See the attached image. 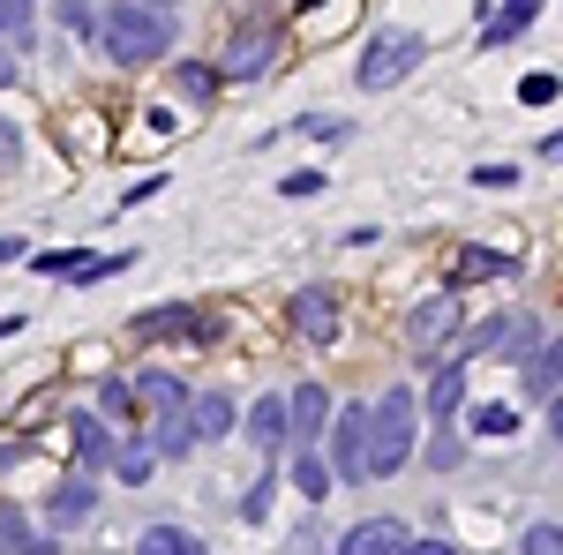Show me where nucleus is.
<instances>
[{
	"instance_id": "obj_36",
	"label": "nucleus",
	"mask_w": 563,
	"mask_h": 555,
	"mask_svg": "<svg viewBox=\"0 0 563 555\" xmlns=\"http://www.w3.org/2000/svg\"><path fill=\"white\" fill-rule=\"evenodd\" d=\"M31 8H38V0H0V38H8V31H23V23H31Z\"/></svg>"
},
{
	"instance_id": "obj_4",
	"label": "nucleus",
	"mask_w": 563,
	"mask_h": 555,
	"mask_svg": "<svg viewBox=\"0 0 563 555\" xmlns=\"http://www.w3.org/2000/svg\"><path fill=\"white\" fill-rule=\"evenodd\" d=\"M459 323H466V286H443V293H429L406 315V345H413L421 360H443V345L459 338Z\"/></svg>"
},
{
	"instance_id": "obj_20",
	"label": "nucleus",
	"mask_w": 563,
	"mask_h": 555,
	"mask_svg": "<svg viewBox=\"0 0 563 555\" xmlns=\"http://www.w3.org/2000/svg\"><path fill=\"white\" fill-rule=\"evenodd\" d=\"M76 466L84 473H98V466H113V458H121V451H113V435H106V421H98V413H76Z\"/></svg>"
},
{
	"instance_id": "obj_3",
	"label": "nucleus",
	"mask_w": 563,
	"mask_h": 555,
	"mask_svg": "<svg viewBox=\"0 0 563 555\" xmlns=\"http://www.w3.org/2000/svg\"><path fill=\"white\" fill-rule=\"evenodd\" d=\"M421 60H429V38H421V31H376V38L361 45V60H353V84L368 90V98H384V90H398Z\"/></svg>"
},
{
	"instance_id": "obj_39",
	"label": "nucleus",
	"mask_w": 563,
	"mask_h": 555,
	"mask_svg": "<svg viewBox=\"0 0 563 555\" xmlns=\"http://www.w3.org/2000/svg\"><path fill=\"white\" fill-rule=\"evenodd\" d=\"M271 488H278V466H271V473L256 480V488H249V503H241V511H249V518H263V503H271Z\"/></svg>"
},
{
	"instance_id": "obj_2",
	"label": "nucleus",
	"mask_w": 563,
	"mask_h": 555,
	"mask_svg": "<svg viewBox=\"0 0 563 555\" xmlns=\"http://www.w3.org/2000/svg\"><path fill=\"white\" fill-rule=\"evenodd\" d=\"M413 443H421V398L398 384V390H384V398L368 406V451H361V473H368V480H390V473L413 458Z\"/></svg>"
},
{
	"instance_id": "obj_16",
	"label": "nucleus",
	"mask_w": 563,
	"mask_h": 555,
	"mask_svg": "<svg viewBox=\"0 0 563 555\" xmlns=\"http://www.w3.org/2000/svg\"><path fill=\"white\" fill-rule=\"evenodd\" d=\"M286 413H294V443L323 435V428H331V390L323 384H294L286 390Z\"/></svg>"
},
{
	"instance_id": "obj_44",
	"label": "nucleus",
	"mask_w": 563,
	"mask_h": 555,
	"mask_svg": "<svg viewBox=\"0 0 563 555\" xmlns=\"http://www.w3.org/2000/svg\"><path fill=\"white\" fill-rule=\"evenodd\" d=\"M0 84H15V60H8V53H0Z\"/></svg>"
},
{
	"instance_id": "obj_46",
	"label": "nucleus",
	"mask_w": 563,
	"mask_h": 555,
	"mask_svg": "<svg viewBox=\"0 0 563 555\" xmlns=\"http://www.w3.org/2000/svg\"><path fill=\"white\" fill-rule=\"evenodd\" d=\"M556 345H563V338H556Z\"/></svg>"
},
{
	"instance_id": "obj_31",
	"label": "nucleus",
	"mask_w": 563,
	"mask_h": 555,
	"mask_svg": "<svg viewBox=\"0 0 563 555\" xmlns=\"http://www.w3.org/2000/svg\"><path fill=\"white\" fill-rule=\"evenodd\" d=\"M519 548H526V555H563V525H526Z\"/></svg>"
},
{
	"instance_id": "obj_37",
	"label": "nucleus",
	"mask_w": 563,
	"mask_h": 555,
	"mask_svg": "<svg viewBox=\"0 0 563 555\" xmlns=\"http://www.w3.org/2000/svg\"><path fill=\"white\" fill-rule=\"evenodd\" d=\"M31 458V435H0V473H15Z\"/></svg>"
},
{
	"instance_id": "obj_25",
	"label": "nucleus",
	"mask_w": 563,
	"mask_h": 555,
	"mask_svg": "<svg viewBox=\"0 0 563 555\" xmlns=\"http://www.w3.org/2000/svg\"><path fill=\"white\" fill-rule=\"evenodd\" d=\"M135 555H203V548H196L180 525H143V533H135Z\"/></svg>"
},
{
	"instance_id": "obj_18",
	"label": "nucleus",
	"mask_w": 563,
	"mask_h": 555,
	"mask_svg": "<svg viewBox=\"0 0 563 555\" xmlns=\"http://www.w3.org/2000/svg\"><path fill=\"white\" fill-rule=\"evenodd\" d=\"M129 390H135V413H174V406H188V384L166 376V368H143Z\"/></svg>"
},
{
	"instance_id": "obj_34",
	"label": "nucleus",
	"mask_w": 563,
	"mask_h": 555,
	"mask_svg": "<svg viewBox=\"0 0 563 555\" xmlns=\"http://www.w3.org/2000/svg\"><path fill=\"white\" fill-rule=\"evenodd\" d=\"M15 166H23V129L0 121V173H15Z\"/></svg>"
},
{
	"instance_id": "obj_41",
	"label": "nucleus",
	"mask_w": 563,
	"mask_h": 555,
	"mask_svg": "<svg viewBox=\"0 0 563 555\" xmlns=\"http://www.w3.org/2000/svg\"><path fill=\"white\" fill-rule=\"evenodd\" d=\"M23 256V241H15V233H0V263H15Z\"/></svg>"
},
{
	"instance_id": "obj_32",
	"label": "nucleus",
	"mask_w": 563,
	"mask_h": 555,
	"mask_svg": "<svg viewBox=\"0 0 563 555\" xmlns=\"http://www.w3.org/2000/svg\"><path fill=\"white\" fill-rule=\"evenodd\" d=\"M556 98H563L556 76H526V84H519V106H556Z\"/></svg>"
},
{
	"instance_id": "obj_5",
	"label": "nucleus",
	"mask_w": 563,
	"mask_h": 555,
	"mask_svg": "<svg viewBox=\"0 0 563 555\" xmlns=\"http://www.w3.org/2000/svg\"><path fill=\"white\" fill-rule=\"evenodd\" d=\"M278 53H286V38H278L271 23L233 31V38H225V53H218V84H256V76H271V68H278Z\"/></svg>"
},
{
	"instance_id": "obj_40",
	"label": "nucleus",
	"mask_w": 563,
	"mask_h": 555,
	"mask_svg": "<svg viewBox=\"0 0 563 555\" xmlns=\"http://www.w3.org/2000/svg\"><path fill=\"white\" fill-rule=\"evenodd\" d=\"M398 555H459V541H406Z\"/></svg>"
},
{
	"instance_id": "obj_10",
	"label": "nucleus",
	"mask_w": 563,
	"mask_h": 555,
	"mask_svg": "<svg viewBox=\"0 0 563 555\" xmlns=\"http://www.w3.org/2000/svg\"><path fill=\"white\" fill-rule=\"evenodd\" d=\"M361 451H368V406H339L331 413V480H368Z\"/></svg>"
},
{
	"instance_id": "obj_8",
	"label": "nucleus",
	"mask_w": 563,
	"mask_h": 555,
	"mask_svg": "<svg viewBox=\"0 0 563 555\" xmlns=\"http://www.w3.org/2000/svg\"><path fill=\"white\" fill-rule=\"evenodd\" d=\"M135 331H143V338H180V345H211V338H218L211 308H196V300H174V308H143V315H135Z\"/></svg>"
},
{
	"instance_id": "obj_1",
	"label": "nucleus",
	"mask_w": 563,
	"mask_h": 555,
	"mask_svg": "<svg viewBox=\"0 0 563 555\" xmlns=\"http://www.w3.org/2000/svg\"><path fill=\"white\" fill-rule=\"evenodd\" d=\"M98 45L121 60V68H151V60H166L174 53V8H151V0H106L98 8Z\"/></svg>"
},
{
	"instance_id": "obj_33",
	"label": "nucleus",
	"mask_w": 563,
	"mask_h": 555,
	"mask_svg": "<svg viewBox=\"0 0 563 555\" xmlns=\"http://www.w3.org/2000/svg\"><path fill=\"white\" fill-rule=\"evenodd\" d=\"M278 196H294V203L323 196V173H286V180H278Z\"/></svg>"
},
{
	"instance_id": "obj_7",
	"label": "nucleus",
	"mask_w": 563,
	"mask_h": 555,
	"mask_svg": "<svg viewBox=\"0 0 563 555\" xmlns=\"http://www.w3.org/2000/svg\"><path fill=\"white\" fill-rule=\"evenodd\" d=\"M286 323H294L308 345H339V323H346V315H339V293H331V286H294Z\"/></svg>"
},
{
	"instance_id": "obj_42",
	"label": "nucleus",
	"mask_w": 563,
	"mask_h": 555,
	"mask_svg": "<svg viewBox=\"0 0 563 555\" xmlns=\"http://www.w3.org/2000/svg\"><path fill=\"white\" fill-rule=\"evenodd\" d=\"M541 158H563V129H556V135H541Z\"/></svg>"
},
{
	"instance_id": "obj_27",
	"label": "nucleus",
	"mask_w": 563,
	"mask_h": 555,
	"mask_svg": "<svg viewBox=\"0 0 563 555\" xmlns=\"http://www.w3.org/2000/svg\"><path fill=\"white\" fill-rule=\"evenodd\" d=\"M556 376H563V345H533V353H526V384L549 390Z\"/></svg>"
},
{
	"instance_id": "obj_11",
	"label": "nucleus",
	"mask_w": 563,
	"mask_h": 555,
	"mask_svg": "<svg viewBox=\"0 0 563 555\" xmlns=\"http://www.w3.org/2000/svg\"><path fill=\"white\" fill-rule=\"evenodd\" d=\"M90 511H98V473H84V466L45 496V525H53V533H76Z\"/></svg>"
},
{
	"instance_id": "obj_30",
	"label": "nucleus",
	"mask_w": 563,
	"mask_h": 555,
	"mask_svg": "<svg viewBox=\"0 0 563 555\" xmlns=\"http://www.w3.org/2000/svg\"><path fill=\"white\" fill-rule=\"evenodd\" d=\"M90 406H98V421H129V413H135V390L129 384H98Z\"/></svg>"
},
{
	"instance_id": "obj_9",
	"label": "nucleus",
	"mask_w": 563,
	"mask_h": 555,
	"mask_svg": "<svg viewBox=\"0 0 563 555\" xmlns=\"http://www.w3.org/2000/svg\"><path fill=\"white\" fill-rule=\"evenodd\" d=\"M533 345H541V323L519 308V315H488V323H481V331L459 345V353H466V360H481V353H519V360H526Z\"/></svg>"
},
{
	"instance_id": "obj_26",
	"label": "nucleus",
	"mask_w": 563,
	"mask_h": 555,
	"mask_svg": "<svg viewBox=\"0 0 563 555\" xmlns=\"http://www.w3.org/2000/svg\"><path fill=\"white\" fill-rule=\"evenodd\" d=\"M294 488H301L308 503H323V496H331V458H316V451L294 458Z\"/></svg>"
},
{
	"instance_id": "obj_13",
	"label": "nucleus",
	"mask_w": 563,
	"mask_h": 555,
	"mask_svg": "<svg viewBox=\"0 0 563 555\" xmlns=\"http://www.w3.org/2000/svg\"><path fill=\"white\" fill-rule=\"evenodd\" d=\"M406 541H413V533H406L398 518H361V525L339 533V548H331V555H398Z\"/></svg>"
},
{
	"instance_id": "obj_12",
	"label": "nucleus",
	"mask_w": 563,
	"mask_h": 555,
	"mask_svg": "<svg viewBox=\"0 0 563 555\" xmlns=\"http://www.w3.org/2000/svg\"><path fill=\"white\" fill-rule=\"evenodd\" d=\"M459 406H466V353H459V360H435V376H429V398H421V413H429L435 428H459Z\"/></svg>"
},
{
	"instance_id": "obj_43",
	"label": "nucleus",
	"mask_w": 563,
	"mask_h": 555,
	"mask_svg": "<svg viewBox=\"0 0 563 555\" xmlns=\"http://www.w3.org/2000/svg\"><path fill=\"white\" fill-rule=\"evenodd\" d=\"M549 428H556V435H563V390H556V398H549Z\"/></svg>"
},
{
	"instance_id": "obj_24",
	"label": "nucleus",
	"mask_w": 563,
	"mask_h": 555,
	"mask_svg": "<svg viewBox=\"0 0 563 555\" xmlns=\"http://www.w3.org/2000/svg\"><path fill=\"white\" fill-rule=\"evenodd\" d=\"M466 421H474V435H488V443H504V435H519V406H504V398H488V406H474Z\"/></svg>"
},
{
	"instance_id": "obj_15",
	"label": "nucleus",
	"mask_w": 563,
	"mask_h": 555,
	"mask_svg": "<svg viewBox=\"0 0 563 555\" xmlns=\"http://www.w3.org/2000/svg\"><path fill=\"white\" fill-rule=\"evenodd\" d=\"M533 15H541V0H496V15L481 23V53H496V45H511L533 31Z\"/></svg>"
},
{
	"instance_id": "obj_6",
	"label": "nucleus",
	"mask_w": 563,
	"mask_h": 555,
	"mask_svg": "<svg viewBox=\"0 0 563 555\" xmlns=\"http://www.w3.org/2000/svg\"><path fill=\"white\" fill-rule=\"evenodd\" d=\"M31 270H38V278H60V286H98V278H121L129 256H98V248H38Z\"/></svg>"
},
{
	"instance_id": "obj_29",
	"label": "nucleus",
	"mask_w": 563,
	"mask_h": 555,
	"mask_svg": "<svg viewBox=\"0 0 563 555\" xmlns=\"http://www.w3.org/2000/svg\"><path fill=\"white\" fill-rule=\"evenodd\" d=\"M151 466H158V451H151V443H129V451L113 458V473H121L129 488H143V480H151Z\"/></svg>"
},
{
	"instance_id": "obj_28",
	"label": "nucleus",
	"mask_w": 563,
	"mask_h": 555,
	"mask_svg": "<svg viewBox=\"0 0 563 555\" xmlns=\"http://www.w3.org/2000/svg\"><path fill=\"white\" fill-rule=\"evenodd\" d=\"M286 135H316V143H346L353 121H331V113H301V121H286Z\"/></svg>"
},
{
	"instance_id": "obj_17",
	"label": "nucleus",
	"mask_w": 563,
	"mask_h": 555,
	"mask_svg": "<svg viewBox=\"0 0 563 555\" xmlns=\"http://www.w3.org/2000/svg\"><path fill=\"white\" fill-rule=\"evenodd\" d=\"M241 428L256 435L263 451H278V443H294V413H286V398H278V390H271V398H256V406L241 413Z\"/></svg>"
},
{
	"instance_id": "obj_45",
	"label": "nucleus",
	"mask_w": 563,
	"mask_h": 555,
	"mask_svg": "<svg viewBox=\"0 0 563 555\" xmlns=\"http://www.w3.org/2000/svg\"><path fill=\"white\" fill-rule=\"evenodd\" d=\"M151 8H174V0H151Z\"/></svg>"
},
{
	"instance_id": "obj_19",
	"label": "nucleus",
	"mask_w": 563,
	"mask_h": 555,
	"mask_svg": "<svg viewBox=\"0 0 563 555\" xmlns=\"http://www.w3.org/2000/svg\"><path fill=\"white\" fill-rule=\"evenodd\" d=\"M474 278H519V256H504V248H459L451 286H474Z\"/></svg>"
},
{
	"instance_id": "obj_38",
	"label": "nucleus",
	"mask_w": 563,
	"mask_h": 555,
	"mask_svg": "<svg viewBox=\"0 0 563 555\" xmlns=\"http://www.w3.org/2000/svg\"><path fill=\"white\" fill-rule=\"evenodd\" d=\"M60 23H68V31H90V23H98V8H90V0H60Z\"/></svg>"
},
{
	"instance_id": "obj_23",
	"label": "nucleus",
	"mask_w": 563,
	"mask_h": 555,
	"mask_svg": "<svg viewBox=\"0 0 563 555\" xmlns=\"http://www.w3.org/2000/svg\"><path fill=\"white\" fill-rule=\"evenodd\" d=\"M174 90L188 98V106L218 98V60H180V68H174Z\"/></svg>"
},
{
	"instance_id": "obj_35",
	"label": "nucleus",
	"mask_w": 563,
	"mask_h": 555,
	"mask_svg": "<svg viewBox=\"0 0 563 555\" xmlns=\"http://www.w3.org/2000/svg\"><path fill=\"white\" fill-rule=\"evenodd\" d=\"M526 166H474V188H519Z\"/></svg>"
},
{
	"instance_id": "obj_14",
	"label": "nucleus",
	"mask_w": 563,
	"mask_h": 555,
	"mask_svg": "<svg viewBox=\"0 0 563 555\" xmlns=\"http://www.w3.org/2000/svg\"><path fill=\"white\" fill-rule=\"evenodd\" d=\"M188 428H196V443H225V435L241 428V413H233L225 390H196V398H188Z\"/></svg>"
},
{
	"instance_id": "obj_21",
	"label": "nucleus",
	"mask_w": 563,
	"mask_h": 555,
	"mask_svg": "<svg viewBox=\"0 0 563 555\" xmlns=\"http://www.w3.org/2000/svg\"><path fill=\"white\" fill-rule=\"evenodd\" d=\"M0 555H53V533H38L23 511H0Z\"/></svg>"
},
{
	"instance_id": "obj_22",
	"label": "nucleus",
	"mask_w": 563,
	"mask_h": 555,
	"mask_svg": "<svg viewBox=\"0 0 563 555\" xmlns=\"http://www.w3.org/2000/svg\"><path fill=\"white\" fill-rule=\"evenodd\" d=\"M151 451H158V458H180V451H188V443H196V428H188V406H174V413H151Z\"/></svg>"
}]
</instances>
